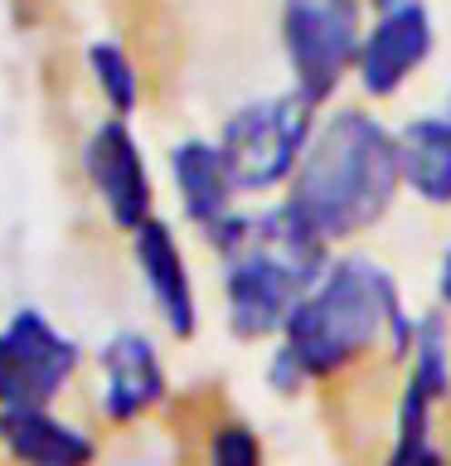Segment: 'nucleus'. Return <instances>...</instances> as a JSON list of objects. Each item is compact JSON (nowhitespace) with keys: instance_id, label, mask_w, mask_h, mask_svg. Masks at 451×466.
Listing matches in <instances>:
<instances>
[{"instance_id":"obj_18","label":"nucleus","mask_w":451,"mask_h":466,"mask_svg":"<svg viewBox=\"0 0 451 466\" xmlns=\"http://www.w3.org/2000/svg\"><path fill=\"white\" fill-rule=\"evenodd\" d=\"M446 122H451V97H446Z\"/></svg>"},{"instance_id":"obj_11","label":"nucleus","mask_w":451,"mask_h":466,"mask_svg":"<svg viewBox=\"0 0 451 466\" xmlns=\"http://www.w3.org/2000/svg\"><path fill=\"white\" fill-rule=\"evenodd\" d=\"M0 451L15 466H97V437L58 408H0Z\"/></svg>"},{"instance_id":"obj_5","label":"nucleus","mask_w":451,"mask_h":466,"mask_svg":"<svg viewBox=\"0 0 451 466\" xmlns=\"http://www.w3.org/2000/svg\"><path fill=\"white\" fill-rule=\"evenodd\" d=\"M364 15L349 0H291L282 10V49L291 64V93L320 112L359 58Z\"/></svg>"},{"instance_id":"obj_19","label":"nucleus","mask_w":451,"mask_h":466,"mask_svg":"<svg viewBox=\"0 0 451 466\" xmlns=\"http://www.w3.org/2000/svg\"><path fill=\"white\" fill-rule=\"evenodd\" d=\"M446 403H451V399H446ZM446 466H451V461H446Z\"/></svg>"},{"instance_id":"obj_12","label":"nucleus","mask_w":451,"mask_h":466,"mask_svg":"<svg viewBox=\"0 0 451 466\" xmlns=\"http://www.w3.org/2000/svg\"><path fill=\"white\" fill-rule=\"evenodd\" d=\"M170 180H175L185 218L199 233H209L218 218H228L238 209L233 175H228L224 156H218V146L209 137H185V141L170 146Z\"/></svg>"},{"instance_id":"obj_10","label":"nucleus","mask_w":451,"mask_h":466,"mask_svg":"<svg viewBox=\"0 0 451 466\" xmlns=\"http://www.w3.org/2000/svg\"><path fill=\"white\" fill-rule=\"evenodd\" d=\"M131 258H136V268H141L145 297H151L160 326H165L175 340H195L199 291H195V277H189V262H185V248L175 238V228L165 218L141 224L131 233Z\"/></svg>"},{"instance_id":"obj_6","label":"nucleus","mask_w":451,"mask_h":466,"mask_svg":"<svg viewBox=\"0 0 451 466\" xmlns=\"http://www.w3.org/2000/svg\"><path fill=\"white\" fill-rule=\"evenodd\" d=\"M83 370V345L39 306H20L0 326V408H54Z\"/></svg>"},{"instance_id":"obj_7","label":"nucleus","mask_w":451,"mask_h":466,"mask_svg":"<svg viewBox=\"0 0 451 466\" xmlns=\"http://www.w3.org/2000/svg\"><path fill=\"white\" fill-rule=\"evenodd\" d=\"M83 175L93 185V195L107 214V224L116 233H136L141 224L155 218V180L151 166H145V151L136 141L131 122H116V116H102V122L83 137Z\"/></svg>"},{"instance_id":"obj_8","label":"nucleus","mask_w":451,"mask_h":466,"mask_svg":"<svg viewBox=\"0 0 451 466\" xmlns=\"http://www.w3.org/2000/svg\"><path fill=\"white\" fill-rule=\"evenodd\" d=\"M97 413L112 428H131L145 413H155L170 393V374L165 360H160L155 340L136 326L112 330L107 340L97 345Z\"/></svg>"},{"instance_id":"obj_15","label":"nucleus","mask_w":451,"mask_h":466,"mask_svg":"<svg viewBox=\"0 0 451 466\" xmlns=\"http://www.w3.org/2000/svg\"><path fill=\"white\" fill-rule=\"evenodd\" d=\"M204 466H267L262 442L243 418H218L204 437Z\"/></svg>"},{"instance_id":"obj_4","label":"nucleus","mask_w":451,"mask_h":466,"mask_svg":"<svg viewBox=\"0 0 451 466\" xmlns=\"http://www.w3.org/2000/svg\"><path fill=\"white\" fill-rule=\"evenodd\" d=\"M316 137V107L296 93H272L257 102H243L238 112L218 127V156L233 175L238 195H267L296 175L306 146Z\"/></svg>"},{"instance_id":"obj_1","label":"nucleus","mask_w":451,"mask_h":466,"mask_svg":"<svg viewBox=\"0 0 451 466\" xmlns=\"http://www.w3.org/2000/svg\"><path fill=\"white\" fill-rule=\"evenodd\" d=\"M417 320L403 311L393 277L369 258H330L320 282L286 316L276 350L267 360V384L276 393H296L306 384H330L364 364L388 340L398 360L413 350Z\"/></svg>"},{"instance_id":"obj_3","label":"nucleus","mask_w":451,"mask_h":466,"mask_svg":"<svg viewBox=\"0 0 451 466\" xmlns=\"http://www.w3.org/2000/svg\"><path fill=\"white\" fill-rule=\"evenodd\" d=\"M224 268V316L238 340H276L296 301L330 268V243H320L286 204L247 209L238 248L218 258Z\"/></svg>"},{"instance_id":"obj_9","label":"nucleus","mask_w":451,"mask_h":466,"mask_svg":"<svg viewBox=\"0 0 451 466\" xmlns=\"http://www.w3.org/2000/svg\"><path fill=\"white\" fill-rule=\"evenodd\" d=\"M432 54V15L422 5H384L359 39V87L369 97H393L413 68Z\"/></svg>"},{"instance_id":"obj_16","label":"nucleus","mask_w":451,"mask_h":466,"mask_svg":"<svg viewBox=\"0 0 451 466\" xmlns=\"http://www.w3.org/2000/svg\"><path fill=\"white\" fill-rule=\"evenodd\" d=\"M388 466H446V451L432 442L422 451H407V457H388Z\"/></svg>"},{"instance_id":"obj_17","label":"nucleus","mask_w":451,"mask_h":466,"mask_svg":"<svg viewBox=\"0 0 451 466\" xmlns=\"http://www.w3.org/2000/svg\"><path fill=\"white\" fill-rule=\"evenodd\" d=\"M436 297H442V306L451 311V248L442 253V272H436Z\"/></svg>"},{"instance_id":"obj_2","label":"nucleus","mask_w":451,"mask_h":466,"mask_svg":"<svg viewBox=\"0 0 451 466\" xmlns=\"http://www.w3.org/2000/svg\"><path fill=\"white\" fill-rule=\"evenodd\" d=\"M398 180L403 170L393 131L359 107H340L316 122V137L286 180L282 204L320 243H335L374 228L398 195Z\"/></svg>"},{"instance_id":"obj_14","label":"nucleus","mask_w":451,"mask_h":466,"mask_svg":"<svg viewBox=\"0 0 451 466\" xmlns=\"http://www.w3.org/2000/svg\"><path fill=\"white\" fill-rule=\"evenodd\" d=\"M83 64L93 73L97 97L107 102V116L131 122V112L141 107V68H136V58H131V49L122 39H93L83 49Z\"/></svg>"},{"instance_id":"obj_13","label":"nucleus","mask_w":451,"mask_h":466,"mask_svg":"<svg viewBox=\"0 0 451 466\" xmlns=\"http://www.w3.org/2000/svg\"><path fill=\"white\" fill-rule=\"evenodd\" d=\"M398 170L427 204H451V122L413 116L398 137Z\"/></svg>"}]
</instances>
